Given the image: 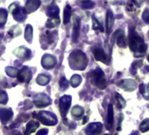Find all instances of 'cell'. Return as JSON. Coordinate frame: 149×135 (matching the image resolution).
<instances>
[{
    "label": "cell",
    "instance_id": "1",
    "mask_svg": "<svg viewBox=\"0 0 149 135\" xmlns=\"http://www.w3.org/2000/svg\"><path fill=\"white\" fill-rule=\"evenodd\" d=\"M69 66L74 70H84L88 65V58L81 50H74L69 55Z\"/></svg>",
    "mask_w": 149,
    "mask_h": 135
},
{
    "label": "cell",
    "instance_id": "2",
    "mask_svg": "<svg viewBox=\"0 0 149 135\" xmlns=\"http://www.w3.org/2000/svg\"><path fill=\"white\" fill-rule=\"evenodd\" d=\"M129 46L132 51H133L136 54H144L147 49V45L144 42L143 38L139 36L135 33H131Z\"/></svg>",
    "mask_w": 149,
    "mask_h": 135
},
{
    "label": "cell",
    "instance_id": "3",
    "mask_svg": "<svg viewBox=\"0 0 149 135\" xmlns=\"http://www.w3.org/2000/svg\"><path fill=\"white\" fill-rule=\"evenodd\" d=\"M91 82L93 85H95L96 87H97L100 90H104L106 88L107 86V82L104 77V73L100 70V69H97L95 70H93L91 73Z\"/></svg>",
    "mask_w": 149,
    "mask_h": 135
},
{
    "label": "cell",
    "instance_id": "4",
    "mask_svg": "<svg viewBox=\"0 0 149 135\" xmlns=\"http://www.w3.org/2000/svg\"><path fill=\"white\" fill-rule=\"evenodd\" d=\"M36 117L43 125H54L58 122L57 117L49 111H40Z\"/></svg>",
    "mask_w": 149,
    "mask_h": 135
},
{
    "label": "cell",
    "instance_id": "5",
    "mask_svg": "<svg viewBox=\"0 0 149 135\" xmlns=\"http://www.w3.org/2000/svg\"><path fill=\"white\" fill-rule=\"evenodd\" d=\"M72 97L68 95H65L60 99V111L62 117H65L70 108Z\"/></svg>",
    "mask_w": 149,
    "mask_h": 135
},
{
    "label": "cell",
    "instance_id": "6",
    "mask_svg": "<svg viewBox=\"0 0 149 135\" xmlns=\"http://www.w3.org/2000/svg\"><path fill=\"white\" fill-rule=\"evenodd\" d=\"M33 104L37 107L41 108V107H45V106L49 105L51 104V99L47 95H46L44 93H40L34 97Z\"/></svg>",
    "mask_w": 149,
    "mask_h": 135
},
{
    "label": "cell",
    "instance_id": "7",
    "mask_svg": "<svg viewBox=\"0 0 149 135\" xmlns=\"http://www.w3.org/2000/svg\"><path fill=\"white\" fill-rule=\"evenodd\" d=\"M15 6V4L12 5L10 6V11L13 13V17L18 21H23L26 18V9L20 8L19 6Z\"/></svg>",
    "mask_w": 149,
    "mask_h": 135
},
{
    "label": "cell",
    "instance_id": "8",
    "mask_svg": "<svg viewBox=\"0 0 149 135\" xmlns=\"http://www.w3.org/2000/svg\"><path fill=\"white\" fill-rule=\"evenodd\" d=\"M103 128V125L99 122H95V123H91L90 124L86 129H85V132L87 135H98Z\"/></svg>",
    "mask_w": 149,
    "mask_h": 135
},
{
    "label": "cell",
    "instance_id": "9",
    "mask_svg": "<svg viewBox=\"0 0 149 135\" xmlns=\"http://www.w3.org/2000/svg\"><path fill=\"white\" fill-rule=\"evenodd\" d=\"M56 64V59L50 54H45L41 59V65L44 69L50 70L55 66Z\"/></svg>",
    "mask_w": 149,
    "mask_h": 135
},
{
    "label": "cell",
    "instance_id": "10",
    "mask_svg": "<svg viewBox=\"0 0 149 135\" xmlns=\"http://www.w3.org/2000/svg\"><path fill=\"white\" fill-rule=\"evenodd\" d=\"M32 77V73L27 67H24L21 70L19 71L17 78L20 83H29Z\"/></svg>",
    "mask_w": 149,
    "mask_h": 135
},
{
    "label": "cell",
    "instance_id": "11",
    "mask_svg": "<svg viewBox=\"0 0 149 135\" xmlns=\"http://www.w3.org/2000/svg\"><path fill=\"white\" fill-rule=\"evenodd\" d=\"M80 33V19L78 17L74 16L73 18V33H72V40L74 43H76L78 40Z\"/></svg>",
    "mask_w": 149,
    "mask_h": 135
},
{
    "label": "cell",
    "instance_id": "12",
    "mask_svg": "<svg viewBox=\"0 0 149 135\" xmlns=\"http://www.w3.org/2000/svg\"><path fill=\"white\" fill-rule=\"evenodd\" d=\"M118 86L125 90L127 91H132L137 88V83L134 80L132 79H125L118 83Z\"/></svg>",
    "mask_w": 149,
    "mask_h": 135
},
{
    "label": "cell",
    "instance_id": "13",
    "mask_svg": "<svg viewBox=\"0 0 149 135\" xmlns=\"http://www.w3.org/2000/svg\"><path fill=\"white\" fill-rule=\"evenodd\" d=\"M93 54H94V57L97 61H102L105 64H109V59H108V56L107 54L104 53V51L102 49V48H99V47H96L93 49Z\"/></svg>",
    "mask_w": 149,
    "mask_h": 135
},
{
    "label": "cell",
    "instance_id": "14",
    "mask_svg": "<svg viewBox=\"0 0 149 135\" xmlns=\"http://www.w3.org/2000/svg\"><path fill=\"white\" fill-rule=\"evenodd\" d=\"M13 117V111L11 109L0 108V119L3 124L7 123Z\"/></svg>",
    "mask_w": 149,
    "mask_h": 135
},
{
    "label": "cell",
    "instance_id": "15",
    "mask_svg": "<svg viewBox=\"0 0 149 135\" xmlns=\"http://www.w3.org/2000/svg\"><path fill=\"white\" fill-rule=\"evenodd\" d=\"M114 38H117V44L120 47H126V40L125 37V33L122 30H118L114 33Z\"/></svg>",
    "mask_w": 149,
    "mask_h": 135
},
{
    "label": "cell",
    "instance_id": "16",
    "mask_svg": "<svg viewBox=\"0 0 149 135\" xmlns=\"http://www.w3.org/2000/svg\"><path fill=\"white\" fill-rule=\"evenodd\" d=\"M40 6V2L38 0H29L26 4V13H33L36 11Z\"/></svg>",
    "mask_w": 149,
    "mask_h": 135
},
{
    "label": "cell",
    "instance_id": "17",
    "mask_svg": "<svg viewBox=\"0 0 149 135\" xmlns=\"http://www.w3.org/2000/svg\"><path fill=\"white\" fill-rule=\"evenodd\" d=\"M114 15L113 13L111 12V11H108L107 12V14H106V21H105V24H106V32L107 33H110L111 29H112V26H113V24H114Z\"/></svg>",
    "mask_w": 149,
    "mask_h": 135
},
{
    "label": "cell",
    "instance_id": "18",
    "mask_svg": "<svg viewBox=\"0 0 149 135\" xmlns=\"http://www.w3.org/2000/svg\"><path fill=\"white\" fill-rule=\"evenodd\" d=\"M14 54H15L18 57L22 58V59H28V58L30 57V55H31V52H30L27 48L23 47H19V48H17V49L14 51Z\"/></svg>",
    "mask_w": 149,
    "mask_h": 135
},
{
    "label": "cell",
    "instance_id": "19",
    "mask_svg": "<svg viewBox=\"0 0 149 135\" xmlns=\"http://www.w3.org/2000/svg\"><path fill=\"white\" fill-rule=\"evenodd\" d=\"M114 122V114H113V107L111 104L108 105V113H107V129L111 130Z\"/></svg>",
    "mask_w": 149,
    "mask_h": 135
},
{
    "label": "cell",
    "instance_id": "20",
    "mask_svg": "<svg viewBox=\"0 0 149 135\" xmlns=\"http://www.w3.org/2000/svg\"><path fill=\"white\" fill-rule=\"evenodd\" d=\"M39 127V123L35 120H31L27 123L26 127V132L24 135H30L32 132H35L36 129Z\"/></svg>",
    "mask_w": 149,
    "mask_h": 135
},
{
    "label": "cell",
    "instance_id": "21",
    "mask_svg": "<svg viewBox=\"0 0 149 135\" xmlns=\"http://www.w3.org/2000/svg\"><path fill=\"white\" fill-rule=\"evenodd\" d=\"M59 12H60V9L58 6H49L47 11V13L49 17H51V19H54V18H58V15H59Z\"/></svg>",
    "mask_w": 149,
    "mask_h": 135
},
{
    "label": "cell",
    "instance_id": "22",
    "mask_svg": "<svg viewBox=\"0 0 149 135\" xmlns=\"http://www.w3.org/2000/svg\"><path fill=\"white\" fill-rule=\"evenodd\" d=\"M71 7L70 6L67 5L66 7L64 8V12H63V23L65 25H67L69 21H70V18H71Z\"/></svg>",
    "mask_w": 149,
    "mask_h": 135
},
{
    "label": "cell",
    "instance_id": "23",
    "mask_svg": "<svg viewBox=\"0 0 149 135\" xmlns=\"http://www.w3.org/2000/svg\"><path fill=\"white\" fill-rule=\"evenodd\" d=\"M49 81H50V77H49L48 76L43 75V74L39 75L38 77H37V79H36L37 84H40V85H42V86L47 85V84L49 83Z\"/></svg>",
    "mask_w": 149,
    "mask_h": 135
},
{
    "label": "cell",
    "instance_id": "24",
    "mask_svg": "<svg viewBox=\"0 0 149 135\" xmlns=\"http://www.w3.org/2000/svg\"><path fill=\"white\" fill-rule=\"evenodd\" d=\"M82 83V77L81 76L79 75H74L71 79H70V84H71V86L74 87V88H77Z\"/></svg>",
    "mask_w": 149,
    "mask_h": 135
},
{
    "label": "cell",
    "instance_id": "25",
    "mask_svg": "<svg viewBox=\"0 0 149 135\" xmlns=\"http://www.w3.org/2000/svg\"><path fill=\"white\" fill-rule=\"evenodd\" d=\"M71 113H72V115L74 117L79 118L84 115V109H83V107H81L79 105H77V106L73 107V109L71 111Z\"/></svg>",
    "mask_w": 149,
    "mask_h": 135
},
{
    "label": "cell",
    "instance_id": "26",
    "mask_svg": "<svg viewBox=\"0 0 149 135\" xmlns=\"http://www.w3.org/2000/svg\"><path fill=\"white\" fill-rule=\"evenodd\" d=\"M25 39L31 43L33 40V27L31 25H27L26 28V32H25Z\"/></svg>",
    "mask_w": 149,
    "mask_h": 135
},
{
    "label": "cell",
    "instance_id": "27",
    "mask_svg": "<svg viewBox=\"0 0 149 135\" xmlns=\"http://www.w3.org/2000/svg\"><path fill=\"white\" fill-rule=\"evenodd\" d=\"M60 24V19L59 18H54V19H50L47 21L46 26L47 28H54Z\"/></svg>",
    "mask_w": 149,
    "mask_h": 135
},
{
    "label": "cell",
    "instance_id": "28",
    "mask_svg": "<svg viewBox=\"0 0 149 135\" xmlns=\"http://www.w3.org/2000/svg\"><path fill=\"white\" fill-rule=\"evenodd\" d=\"M6 19H7V12L5 9L1 8L0 9V26H2L6 24Z\"/></svg>",
    "mask_w": 149,
    "mask_h": 135
},
{
    "label": "cell",
    "instance_id": "29",
    "mask_svg": "<svg viewBox=\"0 0 149 135\" xmlns=\"http://www.w3.org/2000/svg\"><path fill=\"white\" fill-rule=\"evenodd\" d=\"M6 72L9 77H15L19 74V70L13 67H7L6 69Z\"/></svg>",
    "mask_w": 149,
    "mask_h": 135
},
{
    "label": "cell",
    "instance_id": "30",
    "mask_svg": "<svg viewBox=\"0 0 149 135\" xmlns=\"http://www.w3.org/2000/svg\"><path fill=\"white\" fill-rule=\"evenodd\" d=\"M116 99H117V104H118V107L120 108V109H123L125 107V100L122 97L121 95H119L118 93L116 94Z\"/></svg>",
    "mask_w": 149,
    "mask_h": 135
},
{
    "label": "cell",
    "instance_id": "31",
    "mask_svg": "<svg viewBox=\"0 0 149 135\" xmlns=\"http://www.w3.org/2000/svg\"><path fill=\"white\" fill-rule=\"evenodd\" d=\"M139 130L141 131V132H146L149 131V118H146L141 122L139 125Z\"/></svg>",
    "mask_w": 149,
    "mask_h": 135
},
{
    "label": "cell",
    "instance_id": "32",
    "mask_svg": "<svg viewBox=\"0 0 149 135\" xmlns=\"http://www.w3.org/2000/svg\"><path fill=\"white\" fill-rule=\"evenodd\" d=\"M21 33V29L19 26H14L11 28V30L9 31V34L12 36V37H16L18 35H19Z\"/></svg>",
    "mask_w": 149,
    "mask_h": 135
},
{
    "label": "cell",
    "instance_id": "33",
    "mask_svg": "<svg viewBox=\"0 0 149 135\" xmlns=\"http://www.w3.org/2000/svg\"><path fill=\"white\" fill-rule=\"evenodd\" d=\"M92 28L94 30H99L101 32H104V29H103L102 25L98 22V20L94 16L92 17Z\"/></svg>",
    "mask_w": 149,
    "mask_h": 135
},
{
    "label": "cell",
    "instance_id": "34",
    "mask_svg": "<svg viewBox=\"0 0 149 135\" xmlns=\"http://www.w3.org/2000/svg\"><path fill=\"white\" fill-rule=\"evenodd\" d=\"M95 6V3L92 1H84L82 2V6L84 9H91Z\"/></svg>",
    "mask_w": 149,
    "mask_h": 135
},
{
    "label": "cell",
    "instance_id": "35",
    "mask_svg": "<svg viewBox=\"0 0 149 135\" xmlns=\"http://www.w3.org/2000/svg\"><path fill=\"white\" fill-rule=\"evenodd\" d=\"M59 84H60V87L61 89L62 90H66L68 87V81L67 79L63 77L60 79V82H59Z\"/></svg>",
    "mask_w": 149,
    "mask_h": 135
},
{
    "label": "cell",
    "instance_id": "36",
    "mask_svg": "<svg viewBox=\"0 0 149 135\" xmlns=\"http://www.w3.org/2000/svg\"><path fill=\"white\" fill-rule=\"evenodd\" d=\"M7 100V94L5 91H0V104H6Z\"/></svg>",
    "mask_w": 149,
    "mask_h": 135
},
{
    "label": "cell",
    "instance_id": "37",
    "mask_svg": "<svg viewBox=\"0 0 149 135\" xmlns=\"http://www.w3.org/2000/svg\"><path fill=\"white\" fill-rule=\"evenodd\" d=\"M142 19L146 23H149V10L145 9V11L142 13Z\"/></svg>",
    "mask_w": 149,
    "mask_h": 135
},
{
    "label": "cell",
    "instance_id": "38",
    "mask_svg": "<svg viewBox=\"0 0 149 135\" xmlns=\"http://www.w3.org/2000/svg\"><path fill=\"white\" fill-rule=\"evenodd\" d=\"M48 133V130L46 129V128H43V129H40L36 135H47Z\"/></svg>",
    "mask_w": 149,
    "mask_h": 135
},
{
    "label": "cell",
    "instance_id": "39",
    "mask_svg": "<svg viewBox=\"0 0 149 135\" xmlns=\"http://www.w3.org/2000/svg\"><path fill=\"white\" fill-rule=\"evenodd\" d=\"M11 135H21V133H20L19 131H13Z\"/></svg>",
    "mask_w": 149,
    "mask_h": 135
},
{
    "label": "cell",
    "instance_id": "40",
    "mask_svg": "<svg viewBox=\"0 0 149 135\" xmlns=\"http://www.w3.org/2000/svg\"><path fill=\"white\" fill-rule=\"evenodd\" d=\"M87 121H88V117H85V118H84V124H85Z\"/></svg>",
    "mask_w": 149,
    "mask_h": 135
},
{
    "label": "cell",
    "instance_id": "41",
    "mask_svg": "<svg viewBox=\"0 0 149 135\" xmlns=\"http://www.w3.org/2000/svg\"><path fill=\"white\" fill-rule=\"evenodd\" d=\"M131 135H138V132H133Z\"/></svg>",
    "mask_w": 149,
    "mask_h": 135
},
{
    "label": "cell",
    "instance_id": "42",
    "mask_svg": "<svg viewBox=\"0 0 149 135\" xmlns=\"http://www.w3.org/2000/svg\"><path fill=\"white\" fill-rule=\"evenodd\" d=\"M147 61H148V62H149V55H148V57H147Z\"/></svg>",
    "mask_w": 149,
    "mask_h": 135
},
{
    "label": "cell",
    "instance_id": "43",
    "mask_svg": "<svg viewBox=\"0 0 149 135\" xmlns=\"http://www.w3.org/2000/svg\"><path fill=\"white\" fill-rule=\"evenodd\" d=\"M104 135H109V134H104Z\"/></svg>",
    "mask_w": 149,
    "mask_h": 135
}]
</instances>
